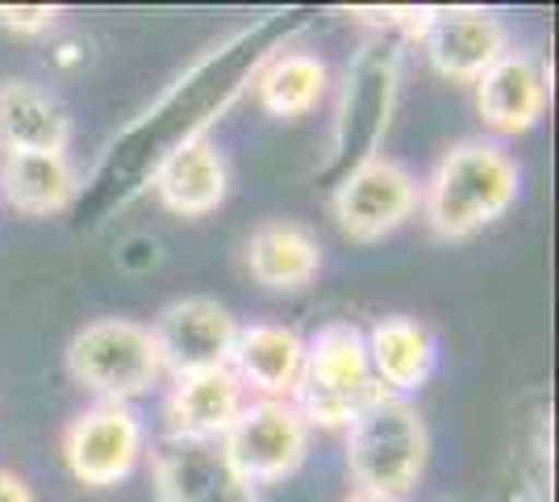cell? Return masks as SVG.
<instances>
[{"mask_svg": "<svg viewBox=\"0 0 559 502\" xmlns=\"http://www.w3.org/2000/svg\"><path fill=\"white\" fill-rule=\"evenodd\" d=\"M476 114L492 135H526L535 130L551 105V68L535 50H506L476 84Z\"/></svg>", "mask_w": 559, "mask_h": 502, "instance_id": "cell-13", "label": "cell"}, {"mask_svg": "<svg viewBox=\"0 0 559 502\" xmlns=\"http://www.w3.org/2000/svg\"><path fill=\"white\" fill-rule=\"evenodd\" d=\"M418 176L405 164H396L393 155H372L338 176V185L330 192V214L343 240L380 243L418 214Z\"/></svg>", "mask_w": 559, "mask_h": 502, "instance_id": "cell-7", "label": "cell"}, {"mask_svg": "<svg viewBox=\"0 0 559 502\" xmlns=\"http://www.w3.org/2000/svg\"><path fill=\"white\" fill-rule=\"evenodd\" d=\"M80 172L68 151H29V155H0V197L13 214L50 218L80 201Z\"/></svg>", "mask_w": 559, "mask_h": 502, "instance_id": "cell-18", "label": "cell"}, {"mask_svg": "<svg viewBox=\"0 0 559 502\" xmlns=\"http://www.w3.org/2000/svg\"><path fill=\"white\" fill-rule=\"evenodd\" d=\"M71 118L63 101L29 80H0V155L68 151Z\"/></svg>", "mask_w": 559, "mask_h": 502, "instance_id": "cell-20", "label": "cell"}, {"mask_svg": "<svg viewBox=\"0 0 559 502\" xmlns=\"http://www.w3.org/2000/svg\"><path fill=\"white\" fill-rule=\"evenodd\" d=\"M159 352L164 377H188L205 369H230L238 318L217 297H176L146 327Z\"/></svg>", "mask_w": 559, "mask_h": 502, "instance_id": "cell-11", "label": "cell"}, {"mask_svg": "<svg viewBox=\"0 0 559 502\" xmlns=\"http://www.w3.org/2000/svg\"><path fill=\"white\" fill-rule=\"evenodd\" d=\"M522 192V167L497 139H460L421 180L418 210L439 240H472Z\"/></svg>", "mask_w": 559, "mask_h": 502, "instance_id": "cell-2", "label": "cell"}, {"mask_svg": "<svg viewBox=\"0 0 559 502\" xmlns=\"http://www.w3.org/2000/svg\"><path fill=\"white\" fill-rule=\"evenodd\" d=\"M305 335L284 327V323H251L238 327L230 352V373L238 385L255 398H293V385L301 377Z\"/></svg>", "mask_w": 559, "mask_h": 502, "instance_id": "cell-16", "label": "cell"}, {"mask_svg": "<svg viewBox=\"0 0 559 502\" xmlns=\"http://www.w3.org/2000/svg\"><path fill=\"white\" fill-rule=\"evenodd\" d=\"M68 377L96 402H134L164 382L151 331L134 318H96L71 335Z\"/></svg>", "mask_w": 559, "mask_h": 502, "instance_id": "cell-6", "label": "cell"}, {"mask_svg": "<svg viewBox=\"0 0 559 502\" xmlns=\"http://www.w3.org/2000/svg\"><path fill=\"white\" fill-rule=\"evenodd\" d=\"M151 185H155V197L164 201V210H171L176 218H210L213 210H222L230 192V172H226L217 143L210 135H201L164 155Z\"/></svg>", "mask_w": 559, "mask_h": 502, "instance_id": "cell-15", "label": "cell"}, {"mask_svg": "<svg viewBox=\"0 0 559 502\" xmlns=\"http://www.w3.org/2000/svg\"><path fill=\"white\" fill-rule=\"evenodd\" d=\"M142 453L146 431L139 410L126 402H96L63 428V465L88 490H109L126 481L139 469Z\"/></svg>", "mask_w": 559, "mask_h": 502, "instance_id": "cell-10", "label": "cell"}, {"mask_svg": "<svg viewBox=\"0 0 559 502\" xmlns=\"http://www.w3.org/2000/svg\"><path fill=\"white\" fill-rule=\"evenodd\" d=\"M267 55L272 50L259 47L255 34L247 30V34L230 38L226 47L213 50L210 59H201L151 114H142L139 126L126 130L121 143L109 147V160L96 172L93 185L117 192V206L126 197H134L146 180V172L155 176V167L164 164V155H171L188 139L210 135V121L238 96L247 72L263 68Z\"/></svg>", "mask_w": 559, "mask_h": 502, "instance_id": "cell-1", "label": "cell"}, {"mask_svg": "<svg viewBox=\"0 0 559 502\" xmlns=\"http://www.w3.org/2000/svg\"><path fill=\"white\" fill-rule=\"evenodd\" d=\"M0 25L34 38V34H47L59 25V9L55 4H0Z\"/></svg>", "mask_w": 559, "mask_h": 502, "instance_id": "cell-22", "label": "cell"}, {"mask_svg": "<svg viewBox=\"0 0 559 502\" xmlns=\"http://www.w3.org/2000/svg\"><path fill=\"white\" fill-rule=\"evenodd\" d=\"M401 93V43L372 38L347 68L343 93L334 105V130H330L326 167H355L380 155L389 135V121Z\"/></svg>", "mask_w": 559, "mask_h": 502, "instance_id": "cell-5", "label": "cell"}, {"mask_svg": "<svg viewBox=\"0 0 559 502\" xmlns=\"http://www.w3.org/2000/svg\"><path fill=\"white\" fill-rule=\"evenodd\" d=\"M409 38L421 47L426 63L451 84H476L510 50L506 22L489 9H472V4L421 9Z\"/></svg>", "mask_w": 559, "mask_h": 502, "instance_id": "cell-9", "label": "cell"}, {"mask_svg": "<svg viewBox=\"0 0 559 502\" xmlns=\"http://www.w3.org/2000/svg\"><path fill=\"white\" fill-rule=\"evenodd\" d=\"M242 402H247V389L238 385L230 369H205V373L171 377V389L164 398L167 435L222 444Z\"/></svg>", "mask_w": 559, "mask_h": 502, "instance_id": "cell-14", "label": "cell"}, {"mask_svg": "<svg viewBox=\"0 0 559 502\" xmlns=\"http://www.w3.org/2000/svg\"><path fill=\"white\" fill-rule=\"evenodd\" d=\"M222 448L238 469V478L255 486L293 478L309 456V428L293 402L280 398H247L230 423Z\"/></svg>", "mask_w": 559, "mask_h": 502, "instance_id": "cell-8", "label": "cell"}, {"mask_svg": "<svg viewBox=\"0 0 559 502\" xmlns=\"http://www.w3.org/2000/svg\"><path fill=\"white\" fill-rule=\"evenodd\" d=\"M151 486L159 502H255L222 444L167 435L151 448Z\"/></svg>", "mask_w": 559, "mask_h": 502, "instance_id": "cell-12", "label": "cell"}, {"mask_svg": "<svg viewBox=\"0 0 559 502\" xmlns=\"http://www.w3.org/2000/svg\"><path fill=\"white\" fill-rule=\"evenodd\" d=\"M330 89L326 59L309 55V50H272L255 72L259 105L272 118H305L318 109V101Z\"/></svg>", "mask_w": 559, "mask_h": 502, "instance_id": "cell-21", "label": "cell"}, {"mask_svg": "<svg viewBox=\"0 0 559 502\" xmlns=\"http://www.w3.org/2000/svg\"><path fill=\"white\" fill-rule=\"evenodd\" d=\"M364 343H368V364H372L376 385L396 394V398L418 394L421 385L430 382L435 360H439L435 331L409 314L376 318L372 331L364 335Z\"/></svg>", "mask_w": 559, "mask_h": 502, "instance_id": "cell-17", "label": "cell"}, {"mask_svg": "<svg viewBox=\"0 0 559 502\" xmlns=\"http://www.w3.org/2000/svg\"><path fill=\"white\" fill-rule=\"evenodd\" d=\"M376 377L368 364V343L355 323H326L305 339L301 377L293 385V407L305 428L347 431L355 410L372 398Z\"/></svg>", "mask_w": 559, "mask_h": 502, "instance_id": "cell-4", "label": "cell"}, {"mask_svg": "<svg viewBox=\"0 0 559 502\" xmlns=\"http://www.w3.org/2000/svg\"><path fill=\"white\" fill-rule=\"evenodd\" d=\"M0 502H38V499H34L29 481H25L17 469H4V465H0Z\"/></svg>", "mask_w": 559, "mask_h": 502, "instance_id": "cell-23", "label": "cell"}, {"mask_svg": "<svg viewBox=\"0 0 559 502\" xmlns=\"http://www.w3.org/2000/svg\"><path fill=\"white\" fill-rule=\"evenodd\" d=\"M247 272L272 293H297L322 272V243L293 218H267L247 240Z\"/></svg>", "mask_w": 559, "mask_h": 502, "instance_id": "cell-19", "label": "cell"}, {"mask_svg": "<svg viewBox=\"0 0 559 502\" xmlns=\"http://www.w3.org/2000/svg\"><path fill=\"white\" fill-rule=\"evenodd\" d=\"M343 502H389V499H376V494H364V490H350Z\"/></svg>", "mask_w": 559, "mask_h": 502, "instance_id": "cell-24", "label": "cell"}, {"mask_svg": "<svg viewBox=\"0 0 559 502\" xmlns=\"http://www.w3.org/2000/svg\"><path fill=\"white\" fill-rule=\"evenodd\" d=\"M430 465V431L409 398L376 389L347 423V474L355 490L401 502L418 490Z\"/></svg>", "mask_w": 559, "mask_h": 502, "instance_id": "cell-3", "label": "cell"}]
</instances>
